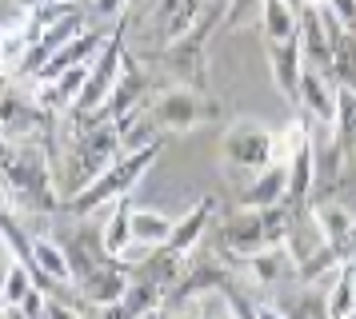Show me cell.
I'll return each mask as SVG.
<instances>
[{
	"instance_id": "1",
	"label": "cell",
	"mask_w": 356,
	"mask_h": 319,
	"mask_svg": "<svg viewBox=\"0 0 356 319\" xmlns=\"http://www.w3.org/2000/svg\"><path fill=\"white\" fill-rule=\"evenodd\" d=\"M44 152L49 144L0 140V191L13 207H33V212L60 207V196L52 184V160Z\"/></svg>"
},
{
	"instance_id": "2",
	"label": "cell",
	"mask_w": 356,
	"mask_h": 319,
	"mask_svg": "<svg viewBox=\"0 0 356 319\" xmlns=\"http://www.w3.org/2000/svg\"><path fill=\"white\" fill-rule=\"evenodd\" d=\"M81 128H76V136H72V148H68V160H65V204L72 196H81L92 180H97L113 160L124 156V148H120V128L108 124V120H84L76 116Z\"/></svg>"
},
{
	"instance_id": "3",
	"label": "cell",
	"mask_w": 356,
	"mask_h": 319,
	"mask_svg": "<svg viewBox=\"0 0 356 319\" xmlns=\"http://www.w3.org/2000/svg\"><path fill=\"white\" fill-rule=\"evenodd\" d=\"M292 227H296V207L280 204V207H264V212H248L241 207L236 216H228L220 223V243L228 255L248 259V255L276 248V243H289Z\"/></svg>"
},
{
	"instance_id": "4",
	"label": "cell",
	"mask_w": 356,
	"mask_h": 319,
	"mask_svg": "<svg viewBox=\"0 0 356 319\" xmlns=\"http://www.w3.org/2000/svg\"><path fill=\"white\" fill-rule=\"evenodd\" d=\"M156 156H161V144L140 148V152H124V156L113 160V164H108V168H104V172L81 191V196H72L68 207H72L76 216H92V212H100V207H113L116 200L132 196V188L145 180V172L156 164Z\"/></svg>"
},
{
	"instance_id": "5",
	"label": "cell",
	"mask_w": 356,
	"mask_h": 319,
	"mask_svg": "<svg viewBox=\"0 0 356 319\" xmlns=\"http://www.w3.org/2000/svg\"><path fill=\"white\" fill-rule=\"evenodd\" d=\"M124 64H129V48H124V32L116 28L108 36V44L97 52V60L88 64V80H84V92L76 100V108L68 112V116H84V120H92L104 112V104L113 100L116 84L124 76Z\"/></svg>"
},
{
	"instance_id": "6",
	"label": "cell",
	"mask_w": 356,
	"mask_h": 319,
	"mask_svg": "<svg viewBox=\"0 0 356 319\" xmlns=\"http://www.w3.org/2000/svg\"><path fill=\"white\" fill-rule=\"evenodd\" d=\"M216 112H220V104H212L204 92L184 88V84H172L156 100H148V116L161 132H196L200 124L216 120Z\"/></svg>"
},
{
	"instance_id": "7",
	"label": "cell",
	"mask_w": 356,
	"mask_h": 319,
	"mask_svg": "<svg viewBox=\"0 0 356 319\" xmlns=\"http://www.w3.org/2000/svg\"><path fill=\"white\" fill-rule=\"evenodd\" d=\"M273 144H276L273 128L257 124V120H236L220 136V164L232 168V172L257 175L273 164Z\"/></svg>"
},
{
	"instance_id": "8",
	"label": "cell",
	"mask_w": 356,
	"mask_h": 319,
	"mask_svg": "<svg viewBox=\"0 0 356 319\" xmlns=\"http://www.w3.org/2000/svg\"><path fill=\"white\" fill-rule=\"evenodd\" d=\"M220 20H225V12H212L209 20H204L200 28H193L184 40L168 44L164 64H168V72H172L177 84L196 88V92H204V88H209V32L220 28Z\"/></svg>"
},
{
	"instance_id": "9",
	"label": "cell",
	"mask_w": 356,
	"mask_h": 319,
	"mask_svg": "<svg viewBox=\"0 0 356 319\" xmlns=\"http://www.w3.org/2000/svg\"><path fill=\"white\" fill-rule=\"evenodd\" d=\"M132 287V271L124 264H116L113 255H97L88 259V268L76 271V295L81 303H92V307H108V303H120Z\"/></svg>"
},
{
	"instance_id": "10",
	"label": "cell",
	"mask_w": 356,
	"mask_h": 319,
	"mask_svg": "<svg viewBox=\"0 0 356 319\" xmlns=\"http://www.w3.org/2000/svg\"><path fill=\"white\" fill-rule=\"evenodd\" d=\"M244 271H248V279L257 287H280L289 279L300 284V255L292 252L289 243H276V248H264V252L248 255Z\"/></svg>"
},
{
	"instance_id": "11",
	"label": "cell",
	"mask_w": 356,
	"mask_h": 319,
	"mask_svg": "<svg viewBox=\"0 0 356 319\" xmlns=\"http://www.w3.org/2000/svg\"><path fill=\"white\" fill-rule=\"evenodd\" d=\"M289 204V164H268L264 172L252 175V184L244 188L241 207L248 212H264V207Z\"/></svg>"
},
{
	"instance_id": "12",
	"label": "cell",
	"mask_w": 356,
	"mask_h": 319,
	"mask_svg": "<svg viewBox=\"0 0 356 319\" xmlns=\"http://www.w3.org/2000/svg\"><path fill=\"white\" fill-rule=\"evenodd\" d=\"M296 108L305 112V120L332 124V116H337V88L328 84V76H324V72L305 68V76H300V96H296Z\"/></svg>"
},
{
	"instance_id": "13",
	"label": "cell",
	"mask_w": 356,
	"mask_h": 319,
	"mask_svg": "<svg viewBox=\"0 0 356 319\" xmlns=\"http://www.w3.org/2000/svg\"><path fill=\"white\" fill-rule=\"evenodd\" d=\"M268 68H273V84L280 88V96H284L289 104H296V96H300V76H305L300 44H296V40L268 44Z\"/></svg>"
},
{
	"instance_id": "14",
	"label": "cell",
	"mask_w": 356,
	"mask_h": 319,
	"mask_svg": "<svg viewBox=\"0 0 356 319\" xmlns=\"http://www.w3.org/2000/svg\"><path fill=\"white\" fill-rule=\"evenodd\" d=\"M209 220H212V200L204 196V200H196V204L177 220V227H172V239H168V248H164V252L180 255V259H188V255L196 252L200 236L209 232Z\"/></svg>"
},
{
	"instance_id": "15",
	"label": "cell",
	"mask_w": 356,
	"mask_h": 319,
	"mask_svg": "<svg viewBox=\"0 0 356 319\" xmlns=\"http://www.w3.org/2000/svg\"><path fill=\"white\" fill-rule=\"evenodd\" d=\"M172 227H177L172 216L152 212V207H132V243H145L152 252H161L172 239Z\"/></svg>"
},
{
	"instance_id": "16",
	"label": "cell",
	"mask_w": 356,
	"mask_h": 319,
	"mask_svg": "<svg viewBox=\"0 0 356 319\" xmlns=\"http://www.w3.org/2000/svg\"><path fill=\"white\" fill-rule=\"evenodd\" d=\"M129 243H132V204H129V196H124V200L113 204L108 220H104V227H100V252L120 259V252H124Z\"/></svg>"
},
{
	"instance_id": "17",
	"label": "cell",
	"mask_w": 356,
	"mask_h": 319,
	"mask_svg": "<svg viewBox=\"0 0 356 319\" xmlns=\"http://www.w3.org/2000/svg\"><path fill=\"white\" fill-rule=\"evenodd\" d=\"M260 24H264V40L268 44H284V40H296L300 16L292 12L284 0H264L260 4Z\"/></svg>"
},
{
	"instance_id": "18",
	"label": "cell",
	"mask_w": 356,
	"mask_h": 319,
	"mask_svg": "<svg viewBox=\"0 0 356 319\" xmlns=\"http://www.w3.org/2000/svg\"><path fill=\"white\" fill-rule=\"evenodd\" d=\"M308 216H312V223H316V232H321V243H340V239L353 232L356 223V212H348L344 204H316L308 207Z\"/></svg>"
},
{
	"instance_id": "19",
	"label": "cell",
	"mask_w": 356,
	"mask_h": 319,
	"mask_svg": "<svg viewBox=\"0 0 356 319\" xmlns=\"http://www.w3.org/2000/svg\"><path fill=\"white\" fill-rule=\"evenodd\" d=\"M29 48H33V40H29L24 20H17V24H4V28H0V76H20Z\"/></svg>"
},
{
	"instance_id": "20",
	"label": "cell",
	"mask_w": 356,
	"mask_h": 319,
	"mask_svg": "<svg viewBox=\"0 0 356 319\" xmlns=\"http://www.w3.org/2000/svg\"><path fill=\"white\" fill-rule=\"evenodd\" d=\"M353 311H356V275L353 264H348L332 275V287L324 295V319H348Z\"/></svg>"
},
{
	"instance_id": "21",
	"label": "cell",
	"mask_w": 356,
	"mask_h": 319,
	"mask_svg": "<svg viewBox=\"0 0 356 319\" xmlns=\"http://www.w3.org/2000/svg\"><path fill=\"white\" fill-rule=\"evenodd\" d=\"M332 132H337L344 156H356V88L337 84V116H332Z\"/></svg>"
},
{
	"instance_id": "22",
	"label": "cell",
	"mask_w": 356,
	"mask_h": 319,
	"mask_svg": "<svg viewBox=\"0 0 356 319\" xmlns=\"http://www.w3.org/2000/svg\"><path fill=\"white\" fill-rule=\"evenodd\" d=\"M36 287H40V279H36V271L29 268V264H8V275H4V284H0V303L4 307H20V303L33 295ZM49 295V291H44Z\"/></svg>"
},
{
	"instance_id": "23",
	"label": "cell",
	"mask_w": 356,
	"mask_h": 319,
	"mask_svg": "<svg viewBox=\"0 0 356 319\" xmlns=\"http://www.w3.org/2000/svg\"><path fill=\"white\" fill-rule=\"evenodd\" d=\"M260 4H264V0H228V4H225V20H220V24H225V28H236L244 16L257 12Z\"/></svg>"
},
{
	"instance_id": "24",
	"label": "cell",
	"mask_w": 356,
	"mask_h": 319,
	"mask_svg": "<svg viewBox=\"0 0 356 319\" xmlns=\"http://www.w3.org/2000/svg\"><path fill=\"white\" fill-rule=\"evenodd\" d=\"M324 8L337 16L348 32H356V0H324Z\"/></svg>"
},
{
	"instance_id": "25",
	"label": "cell",
	"mask_w": 356,
	"mask_h": 319,
	"mask_svg": "<svg viewBox=\"0 0 356 319\" xmlns=\"http://www.w3.org/2000/svg\"><path fill=\"white\" fill-rule=\"evenodd\" d=\"M92 12L104 16V20H113V16L129 12V0H92Z\"/></svg>"
},
{
	"instance_id": "26",
	"label": "cell",
	"mask_w": 356,
	"mask_h": 319,
	"mask_svg": "<svg viewBox=\"0 0 356 319\" xmlns=\"http://www.w3.org/2000/svg\"><path fill=\"white\" fill-rule=\"evenodd\" d=\"M100 319H136V311H132L129 303L120 300V303H108V307H97Z\"/></svg>"
},
{
	"instance_id": "27",
	"label": "cell",
	"mask_w": 356,
	"mask_h": 319,
	"mask_svg": "<svg viewBox=\"0 0 356 319\" xmlns=\"http://www.w3.org/2000/svg\"><path fill=\"white\" fill-rule=\"evenodd\" d=\"M49 319H81V311H76V307H68V303L49 300Z\"/></svg>"
},
{
	"instance_id": "28",
	"label": "cell",
	"mask_w": 356,
	"mask_h": 319,
	"mask_svg": "<svg viewBox=\"0 0 356 319\" xmlns=\"http://www.w3.org/2000/svg\"><path fill=\"white\" fill-rule=\"evenodd\" d=\"M8 248H4V239H0V284H4V275H8V264H13V259H8Z\"/></svg>"
},
{
	"instance_id": "29",
	"label": "cell",
	"mask_w": 356,
	"mask_h": 319,
	"mask_svg": "<svg viewBox=\"0 0 356 319\" xmlns=\"http://www.w3.org/2000/svg\"><path fill=\"white\" fill-rule=\"evenodd\" d=\"M284 4H289V8H292V12H296V16H300V12H305V8H308L305 0H284Z\"/></svg>"
},
{
	"instance_id": "30",
	"label": "cell",
	"mask_w": 356,
	"mask_h": 319,
	"mask_svg": "<svg viewBox=\"0 0 356 319\" xmlns=\"http://www.w3.org/2000/svg\"><path fill=\"white\" fill-rule=\"evenodd\" d=\"M136 319H164V307L161 311H145V316H136Z\"/></svg>"
},
{
	"instance_id": "31",
	"label": "cell",
	"mask_w": 356,
	"mask_h": 319,
	"mask_svg": "<svg viewBox=\"0 0 356 319\" xmlns=\"http://www.w3.org/2000/svg\"><path fill=\"white\" fill-rule=\"evenodd\" d=\"M308 8H324V0H305Z\"/></svg>"
},
{
	"instance_id": "32",
	"label": "cell",
	"mask_w": 356,
	"mask_h": 319,
	"mask_svg": "<svg viewBox=\"0 0 356 319\" xmlns=\"http://www.w3.org/2000/svg\"><path fill=\"white\" fill-rule=\"evenodd\" d=\"M60 4H76V0H60Z\"/></svg>"
}]
</instances>
